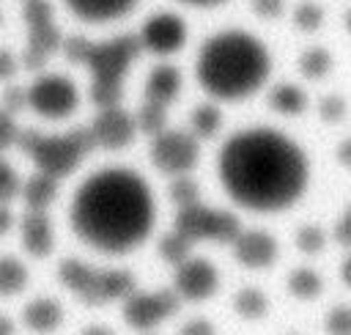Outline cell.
<instances>
[{"label": "cell", "instance_id": "cell-1", "mask_svg": "<svg viewBox=\"0 0 351 335\" xmlns=\"http://www.w3.org/2000/svg\"><path fill=\"white\" fill-rule=\"evenodd\" d=\"M217 173L225 192L239 206L252 211H280L302 198L310 165L302 146L285 132L247 126L222 143Z\"/></svg>", "mask_w": 351, "mask_h": 335}, {"label": "cell", "instance_id": "cell-2", "mask_svg": "<svg viewBox=\"0 0 351 335\" xmlns=\"http://www.w3.org/2000/svg\"><path fill=\"white\" fill-rule=\"evenodd\" d=\"M154 225V195L132 168L93 170L71 198L74 233L101 250L126 253L137 247Z\"/></svg>", "mask_w": 351, "mask_h": 335}, {"label": "cell", "instance_id": "cell-3", "mask_svg": "<svg viewBox=\"0 0 351 335\" xmlns=\"http://www.w3.org/2000/svg\"><path fill=\"white\" fill-rule=\"evenodd\" d=\"M200 85L219 99H241L261 88L269 74V49L241 27L208 36L195 63Z\"/></svg>", "mask_w": 351, "mask_h": 335}, {"label": "cell", "instance_id": "cell-4", "mask_svg": "<svg viewBox=\"0 0 351 335\" xmlns=\"http://www.w3.org/2000/svg\"><path fill=\"white\" fill-rule=\"evenodd\" d=\"M16 146L33 157L41 173H49L55 178L74 170L80 157L96 146V137L90 126H77L63 135H41L36 129H22L16 135Z\"/></svg>", "mask_w": 351, "mask_h": 335}, {"label": "cell", "instance_id": "cell-5", "mask_svg": "<svg viewBox=\"0 0 351 335\" xmlns=\"http://www.w3.org/2000/svg\"><path fill=\"white\" fill-rule=\"evenodd\" d=\"M58 277L85 305L126 299L134 291V275L129 269H101L80 258H63L58 264Z\"/></svg>", "mask_w": 351, "mask_h": 335}, {"label": "cell", "instance_id": "cell-6", "mask_svg": "<svg viewBox=\"0 0 351 335\" xmlns=\"http://www.w3.org/2000/svg\"><path fill=\"white\" fill-rule=\"evenodd\" d=\"M173 228L178 233H184L189 242L211 239V242H225V244H233L236 236L244 231L233 211L214 209V206H206V203H192V206L178 209L176 220H173Z\"/></svg>", "mask_w": 351, "mask_h": 335}, {"label": "cell", "instance_id": "cell-7", "mask_svg": "<svg viewBox=\"0 0 351 335\" xmlns=\"http://www.w3.org/2000/svg\"><path fill=\"white\" fill-rule=\"evenodd\" d=\"M181 305L176 288H156V291H132L123 299V321L132 330L151 332L165 319H170Z\"/></svg>", "mask_w": 351, "mask_h": 335}, {"label": "cell", "instance_id": "cell-8", "mask_svg": "<svg viewBox=\"0 0 351 335\" xmlns=\"http://www.w3.org/2000/svg\"><path fill=\"white\" fill-rule=\"evenodd\" d=\"M151 162L170 176H186V170L197 162L200 148L195 135L181 132V129H162L151 140Z\"/></svg>", "mask_w": 351, "mask_h": 335}, {"label": "cell", "instance_id": "cell-9", "mask_svg": "<svg viewBox=\"0 0 351 335\" xmlns=\"http://www.w3.org/2000/svg\"><path fill=\"white\" fill-rule=\"evenodd\" d=\"M140 49V36L123 33L112 41H88L82 60L93 69V77H121V71L129 66V60Z\"/></svg>", "mask_w": 351, "mask_h": 335}, {"label": "cell", "instance_id": "cell-10", "mask_svg": "<svg viewBox=\"0 0 351 335\" xmlns=\"http://www.w3.org/2000/svg\"><path fill=\"white\" fill-rule=\"evenodd\" d=\"M27 104H33L38 113L58 118L74 110L77 104V88L63 74H44L27 88Z\"/></svg>", "mask_w": 351, "mask_h": 335}, {"label": "cell", "instance_id": "cell-11", "mask_svg": "<svg viewBox=\"0 0 351 335\" xmlns=\"http://www.w3.org/2000/svg\"><path fill=\"white\" fill-rule=\"evenodd\" d=\"M219 286V275L214 269L211 261L206 258H186L184 264L176 266V275H173V288L181 299H189V302H203L208 299Z\"/></svg>", "mask_w": 351, "mask_h": 335}, {"label": "cell", "instance_id": "cell-12", "mask_svg": "<svg viewBox=\"0 0 351 335\" xmlns=\"http://www.w3.org/2000/svg\"><path fill=\"white\" fill-rule=\"evenodd\" d=\"M230 247H233L236 261L250 269H266L277 258V239L261 228H244Z\"/></svg>", "mask_w": 351, "mask_h": 335}, {"label": "cell", "instance_id": "cell-13", "mask_svg": "<svg viewBox=\"0 0 351 335\" xmlns=\"http://www.w3.org/2000/svg\"><path fill=\"white\" fill-rule=\"evenodd\" d=\"M184 36H186L184 22L170 11H159L148 16L140 27V41L156 52H173L176 47H181Z\"/></svg>", "mask_w": 351, "mask_h": 335}, {"label": "cell", "instance_id": "cell-14", "mask_svg": "<svg viewBox=\"0 0 351 335\" xmlns=\"http://www.w3.org/2000/svg\"><path fill=\"white\" fill-rule=\"evenodd\" d=\"M90 132L96 137V146H104V148H121L132 140V118L129 113H123L118 104L115 107H104L93 124H90Z\"/></svg>", "mask_w": 351, "mask_h": 335}, {"label": "cell", "instance_id": "cell-15", "mask_svg": "<svg viewBox=\"0 0 351 335\" xmlns=\"http://www.w3.org/2000/svg\"><path fill=\"white\" fill-rule=\"evenodd\" d=\"M19 236L30 255H36V258L47 255L52 250V222H49L47 211L27 209L19 220Z\"/></svg>", "mask_w": 351, "mask_h": 335}, {"label": "cell", "instance_id": "cell-16", "mask_svg": "<svg viewBox=\"0 0 351 335\" xmlns=\"http://www.w3.org/2000/svg\"><path fill=\"white\" fill-rule=\"evenodd\" d=\"M22 321H25V327L30 332L49 335V332H55L63 324V308L52 297H33L22 308Z\"/></svg>", "mask_w": 351, "mask_h": 335}, {"label": "cell", "instance_id": "cell-17", "mask_svg": "<svg viewBox=\"0 0 351 335\" xmlns=\"http://www.w3.org/2000/svg\"><path fill=\"white\" fill-rule=\"evenodd\" d=\"M181 88V71L170 63H162V66H154L145 77V99L151 102H170Z\"/></svg>", "mask_w": 351, "mask_h": 335}, {"label": "cell", "instance_id": "cell-18", "mask_svg": "<svg viewBox=\"0 0 351 335\" xmlns=\"http://www.w3.org/2000/svg\"><path fill=\"white\" fill-rule=\"evenodd\" d=\"M55 176H49V173H33L25 184H22V198H25V203H27V209H36V211H44L49 203H52V198H55Z\"/></svg>", "mask_w": 351, "mask_h": 335}, {"label": "cell", "instance_id": "cell-19", "mask_svg": "<svg viewBox=\"0 0 351 335\" xmlns=\"http://www.w3.org/2000/svg\"><path fill=\"white\" fill-rule=\"evenodd\" d=\"M269 104L277 110V113H285V115H296L307 107V93L296 85V82H277L271 85L269 91Z\"/></svg>", "mask_w": 351, "mask_h": 335}, {"label": "cell", "instance_id": "cell-20", "mask_svg": "<svg viewBox=\"0 0 351 335\" xmlns=\"http://www.w3.org/2000/svg\"><path fill=\"white\" fill-rule=\"evenodd\" d=\"M285 286H288V294H291V297L304 299V302L315 299V297L324 291L321 275H318L315 269H310V266H296V269H291Z\"/></svg>", "mask_w": 351, "mask_h": 335}, {"label": "cell", "instance_id": "cell-21", "mask_svg": "<svg viewBox=\"0 0 351 335\" xmlns=\"http://www.w3.org/2000/svg\"><path fill=\"white\" fill-rule=\"evenodd\" d=\"M233 310L247 321H261L269 313V297L255 286H244L233 294Z\"/></svg>", "mask_w": 351, "mask_h": 335}, {"label": "cell", "instance_id": "cell-22", "mask_svg": "<svg viewBox=\"0 0 351 335\" xmlns=\"http://www.w3.org/2000/svg\"><path fill=\"white\" fill-rule=\"evenodd\" d=\"M134 0H66V5L82 19H107L126 11Z\"/></svg>", "mask_w": 351, "mask_h": 335}, {"label": "cell", "instance_id": "cell-23", "mask_svg": "<svg viewBox=\"0 0 351 335\" xmlns=\"http://www.w3.org/2000/svg\"><path fill=\"white\" fill-rule=\"evenodd\" d=\"M27 283V266L14 255H0V297H14Z\"/></svg>", "mask_w": 351, "mask_h": 335}, {"label": "cell", "instance_id": "cell-24", "mask_svg": "<svg viewBox=\"0 0 351 335\" xmlns=\"http://www.w3.org/2000/svg\"><path fill=\"white\" fill-rule=\"evenodd\" d=\"M189 124H192V132L200 135V137H211L219 124H222V113L217 104H197L192 113H189Z\"/></svg>", "mask_w": 351, "mask_h": 335}, {"label": "cell", "instance_id": "cell-25", "mask_svg": "<svg viewBox=\"0 0 351 335\" xmlns=\"http://www.w3.org/2000/svg\"><path fill=\"white\" fill-rule=\"evenodd\" d=\"M189 247H192V242H189L184 233H178L176 228L167 231V233L159 239V255H162L165 261H170L173 266H178V264H184L186 258H192V255H189Z\"/></svg>", "mask_w": 351, "mask_h": 335}, {"label": "cell", "instance_id": "cell-26", "mask_svg": "<svg viewBox=\"0 0 351 335\" xmlns=\"http://www.w3.org/2000/svg\"><path fill=\"white\" fill-rule=\"evenodd\" d=\"M299 69L304 77H324L329 69H332V55L329 49L324 47H307L302 55H299Z\"/></svg>", "mask_w": 351, "mask_h": 335}, {"label": "cell", "instance_id": "cell-27", "mask_svg": "<svg viewBox=\"0 0 351 335\" xmlns=\"http://www.w3.org/2000/svg\"><path fill=\"white\" fill-rule=\"evenodd\" d=\"M167 195H170L173 203H178V209L200 203V187L189 176H173V181L167 184Z\"/></svg>", "mask_w": 351, "mask_h": 335}, {"label": "cell", "instance_id": "cell-28", "mask_svg": "<svg viewBox=\"0 0 351 335\" xmlns=\"http://www.w3.org/2000/svg\"><path fill=\"white\" fill-rule=\"evenodd\" d=\"M293 242H296V247H299L302 253L315 255V253H321V250L326 247V231H324L321 225H315V222H304V225L296 228Z\"/></svg>", "mask_w": 351, "mask_h": 335}, {"label": "cell", "instance_id": "cell-29", "mask_svg": "<svg viewBox=\"0 0 351 335\" xmlns=\"http://www.w3.org/2000/svg\"><path fill=\"white\" fill-rule=\"evenodd\" d=\"M121 96V80L118 77H93L90 85V99L104 110V107H115Z\"/></svg>", "mask_w": 351, "mask_h": 335}, {"label": "cell", "instance_id": "cell-30", "mask_svg": "<svg viewBox=\"0 0 351 335\" xmlns=\"http://www.w3.org/2000/svg\"><path fill=\"white\" fill-rule=\"evenodd\" d=\"M324 22V8L315 0H302L293 8V25L302 30H315Z\"/></svg>", "mask_w": 351, "mask_h": 335}, {"label": "cell", "instance_id": "cell-31", "mask_svg": "<svg viewBox=\"0 0 351 335\" xmlns=\"http://www.w3.org/2000/svg\"><path fill=\"white\" fill-rule=\"evenodd\" d=\"M326 335H351V305H332L324 319Z\"/></svg>", "mask_w": 351, "mask_h": 335}, {"label": "cell", "instance_id": "cell-32", "mask_svg": "<svg viewBox=\"0 0 351 335\" xmlns=\"http://www.w3.org/2000/svg\"><path fill=\"white\" fill-rule=\"evenodd\" d=\"M137 124H140V129L159 135V132H162V124H165V104L145 99V102L140 104V110H137Z\"/></svg>", "mask_w": 351, "mask_h": 335}, {"label": "cell", "instance_id": "cell-33", "mask_svg": "<svg viewBox=\"0 0 351 335\" xmlns=\"http://www.w3.org/2000/svg\"><path fill=\"white\" fill-rule=\"evenodd\" d=\"M58 44H60V33H58V27L52 22H44V25L30 27V47H36L41 52H49Z\"/></svg>", "mask_w": 351, "mask_h": 335}, {"label": "cell", "instance_id": "cell-34", "mask_svg": "<svg viewBox=\"0 0 351 335\" xmlns=\"http://www.w3.org/2000/svg\"><path fill=\"white\" fill-rule=\"evenodd\" d=\"M318 113L324 121H340L346 115V99L340 93H326L321 102H318Z\"/></svg>", "mask_w": 351, "mask_h": 335}, {"label": "cell", "instance_id": "cell-35", "mask_svg": "<svg viewBox=\"0 0 351 335\" xmlns=\"http://www.w3.org/2000/svg\"><path fill=\"white\" fill-rule=\"evenodd\" d=\"M22 14H25V22H27L30 27H36V25H44V22H49L52 5H49V0H25V8H22Z\"/></svg>", "mask_w": 351, "mask_h": 335}, {"label": "cell", "instance_id": "cell-36", "mask_svg": "<svg viewBox=\"0 0 351 335\" xmlns=\"http://www.w3.org/2000/svg\"><path fill=\"white\" fill-rule=\"evenodd\" d=\"M16 192H19V178H16L14 168L0 157V203L11 200Z\"/></svg>", "mask_w": 351, "mask_h": 335}, {"label": "cell", "instance_id": "cell-37", "mask_svg": "<svg viewBox=\"0 0 351 335\" xmlns=\"http://www.w3.org/2000/svg\"><path fill=\"white\" fill-rule=\"evenodd\" d=\"M178 335H217V327L203 316H192L178 327Z\"/></svg>", "mask_w": 351, "mask_h": 335}, {"label": "cell", "instance_id": "cell-38", "mask_svg": "<svg viewBox=\"0 0 351 335\" xmlns=\"http://www.w3.org/2000/svg\"><path fill=\"white\" fill-rule=\"evenodd\" d=\"M332 236H335V242H340L343 247H351V206H348V209L335 220Z\"/></svg>", "mask_w": 351, "mask_h": 335}, {"label": "cell", "instance_id": "cell-39", "mask_svg": "<svg viewBox=\"0 0 351 335\" xmlns=\"http://www.w3.org/2000/svg\"><path fill=\"white\" fill-rule=\"evenodd\" d=\"M25 102H27V91H25L22 85H8V88L3 91V104H5V110H19Z\"/></svg>", "mask_w": 351, "mask_h": 335}, {"label": "cell", "instance_id": "cell-40", "mask_svg": "<svg viewBox=\"0 0 351 335\" xmlns=\"http://www.w3.org/2000/svg\"><path fill=\"white\" fill-rule=\"evenodd\" d=\"M16 126H14V121H11V115L5 113V110H0V151L5 148V146H11L14 140H16Z\"/></svg>", "mask_w": 351, "mask_h": 335}, {"label": "cell", "instance_id": "cell-41", "mask_svg": "<svg viewBox=\"0 0 351 335\" xmlns=\"http://www.w3.org/2000/svg\"><path fill=\"white\" fill-rule=\"evenodd\" d=\"M252 8L261 16H280L285 8V0H252Z\"/></svg>", "mask_w": 351, "mask_h": 335}, {"label": "cell", "instance_id": "cell-42", "mask_svg": "<svg viewBox=\"0 0 351 335\" xmlns=\"http://www.w3.org/2000/svg\"><path fill=\"white\" fill-rule=\"evenodd\" d=\"M14 69H16V58L11 55V49L0 47V80L11 77V74H14Z\"/></svg>", "mask_w": 351, "mask_h": 335}, {"label": "cell", "instance_id": "cell-43", "mask_svg": "<svg viewBox=\"0 0 351 335\" xmlns=\"http://www.w3.org/2000/svg\"><path fill=\"white\" fill-rule=\"evenodd\" d=\"M44 58H47V52H41V49H36V47H30V44H27V49L22 52V63H25L27 69L41 66V63H44Z\"/></svg>", "mask_w": 351, "mask_h": 335}, {"label": "cell", "instance_id": "cell-44", "mask_svg": "<svg viewBox=\"0 0 351 335\" xmlns=\"http://www.w3.org/2000/svg\"><path fill=\"white\" fill-rule=\"evenodd\" d=\"M335 157H337V162H340L343 168H351V137H343V140L337 143Z\"/></svg>", "mask_w": 351, "mask_h": 335}, {"label": "cell", "instance_id": "cell-45", "mask_svg": "<svg viewBox=\"0 0 351 335\" xmlns=\"http://www.w3.org/2000/svg\"><path fill=\"white\" fill-rule=\"evenodd\" d=\"M80 335H115V330L107 324H88L80 330Z\"/></svg>", "mask_w": 351, "mask_h": 335}, {"label": "cell", "instance_id": "cell-46", "mask_svg": "<svg viewBox=\"0 0 351 335\" xmlns=\"http://www.w3.org/2000/svg\"><path fill=\"white\" fill-rule=\"evenodd\" d=\"M0 335H16V327L5 313H0Z\"/></svg>", "mask_w": 351, "mask_h": 335}, {"label": "cell", "instance_id": "cell-47", "mask_svg": "<svg viewBox=\"0 0 351 335\" xmlns=\"http://www.w3.org/2000/svg\"><path fill=\"white\" fill-rule=\"evenodd\" d=\"M11 225V211L5 209V203H0V233H5Z\"/></svg>", "mask_w": 351, "mask_h": 335}, {"label": "cell", "instance_id": "cell-48", "mask_svg": "<svg viewBox=\"0 0 351 335\" xmlns=\"http://www.w3.org/2000/svg\"><path fill=\"white\" fill-rule=\"evenodd\" d=\"M340 277H343V283L351 288V255L343 261V266H340Z\"/></svg>", "mask_w": 351, "mask_h": 335}, {"label": "cell", "instance_id": "cell-49", "mask_svg": "<svg viewBox=\"0 0 351 335\" xmlns=\"http://www.w3.org/2000/svg\"><path fill=\"white\" fill-rule=\"evenodd\" d=\"M346 27H348V33H351V8H348V14H346Z\"/></svg>", "mask_w": 351, "mask_h": 335}, {"label": "cell", "instance_id": "cell-50", "mask_svg": "<svg viewBox=\"0 0 351 335\" xmlns=\"http://www.w3.org/2000/svg\"><path fill=\"white\" fill-rule=\"evenodd\" d=\"M189 3H217V0H189Z\"/></svg>", "mask_w": 351, "mask_h": 335}, {"label": "cell", "instance_id": "cell-51", "mask_svg": "<svg viewBox=\"0 0 351 335\" xmlns=\"http://www.w3.org/2000/svg\"><path fill=\"white\" fill-rule=\"evenodd\" d=\"M285 335H302V332H285Z\"/></svg>", "mask_w": 351, "mask_h": 335}, {"label": "cell", "instance_id": "cell-52", "mask_svg": "<svg viewBox=\"0 0 351 335\" xmlns=\"http://www.w3.org/2000/svg\"><path fill=\"white\" fill-rule=\"evenodd\" d=\"M145 335H156V332H145Z\"/></svg>", "mask_w": 351, "mask_h": 335}]
</instances>
